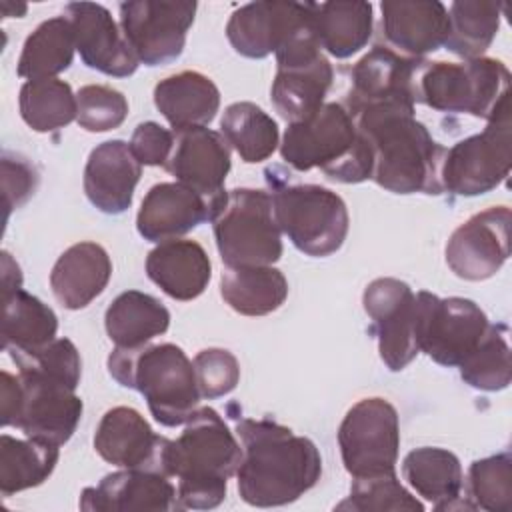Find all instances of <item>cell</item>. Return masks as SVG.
I'll return each mask as SVG.
<instances>
[{
	"label": "cell",
	"instance_id": "obj_17",
	"mask_svg": "<svg viewBox=\"0 0 512 512\" xmlns=\"http://www.w3.org/2000/svg\"><path fill=\"white\" fill-rule=\"evenodd\" d=\"M314 2H250L236 8L226 24L232 48L246 58H266L312 24Z\"/></svg>",
	"mask_w": 512,
	"mask_h": 512
},
{
	"label": "cell",
	"instance_id": "obj_4",
	"mask_svg": "<svg viewBox=\"0 0 512 512\" xmlns=\"http://www.w3.org/2000/svg\"><path fill=\"white\" fill-rule=\"evenodd\" d=\"M108 372L124 388L138 390L154 420L166 428L186 424L200 408L194 362L172 344L118 348L108 354Z\"/></svg>",
	"mask_w": 512,
	"mask_h": 512
},
{
	"label": "cell",
	"instance_id": "obj_39",
	"mask_svg": "<svg viewBox=\"0 0 512 512\" xmlns=\"http://www.w3.org/2000/svg\"><path fill=\"white\" fill-rule=\"evenodd\" d=\"M460 378L482 392H498L510 384V344L508 326L490 324L478 346L462 360Z\"/></svg>",
	"mask_w": 512,
	"mask_h": 512
},
{
	"label": "cell",
	"instance_id": "obj_35",
	"mask_svg": "<svg viewBox=\"0 0 512 512\" xmlns=\"http://www.w3.org/2000/svg\"><path fill=\"white\" fill-rule=\"evenodd\" d=\"M60 446L32 438L20 440L10 434L0 436V494L4 498L40 486L54 472Z\"/></svg>",
	"mask_w": 512,
	"mask_h": 512
},
{
	"label": "cell",
	"instance_id": "obj_22",
	"mask_svg": "<svg viewBox=\"0 0 512 512\" xmlns=\"http://www.w3.org/2000/svg\"><path fill=\"white\" fill-rule=\"evenodd\" d=\"M166 436L152 430L146 418L130 406L104 412L94 434V448L102 460L118 468L160 472Z\"/></svg>",
	"mask_w": 512,
	"mask_h": 512
},
{
	"label": "cell",
	"instance_id": "obj_48",
	"mask_svg": "<svg viewBox=\"0 0 512 512\" xmlns=\"http://www.w3.org/2000/svg\"><path fill=\"white\" fill-rule=\"evenodd\" d=\"M22 288V272L18 262L4 250L2 252V296Z\"/></svg>",
	"mask_w": 512,
	"mask_h": 512
},
{
	"label": "cell",
	"instance_id": "obj_21",
	"mask_svg": "<svg viewBox=\"0 0 512 512\" xmlns=\"http://www.w3.org/2000/svg\"><path fill=\"white\" fill-rule=\"evenodd\" d=\"M174 146L166 162L176 182L192 188L206 200H214L224 192V182L230 172V146L224 136L206 126L172 130Z\"/></svg>",
	"mask_w": 512,
	"mask_h": 512
},
{
	"label": "cell",
	"instance_id": "obj_31",
	"mask_svg": "<svg viewBox=\"0 0 512 512\" xmlns=\"http://www.w3.org/2000/svg\"><path fill=\"white\" fill-rule=\"evenodd\" d=\"M312 20L320 48L340 60L360 52L374 32V8L362 0L314 2Z\"/></svg>",
	"mask_w": 512,
	"mask_h": 512
},
{
	"label": "cell",
	"instance_id": "obj_26",
	"mask_svg": "<svg viewBox=\"0 0 512 512\" xmlns=\"http://www.w3.org/2000/svg\"><path fill=\"white\" fill-rule=\"evenodd\" d=\"M146 274L164 294L188 302L206 290L212 276V262L196 240L174 238L156 244L148 252Z\"/></svg>",
	"mask_w": 512,
	"mask_h": 512
},
{
	"label": "cell",
	"instance_id": "obj_1",
	"mask_svg": "<svg viewBox=\"0 0 512 512\" xmlns=\"http://www.w3.org/2000/svg\"><path fill=\"white\" fill-rule=\"evenodd\" d=\"M242 460L236 470L240 498L258 508L296 502L322 476L316 444L268 418H238Z\"/></svg>",
	"mask_w": 512,
	"mask_h": 512
},
{
	"label": "cell",
	"instance_id": "obj_20",
	"mask_svg": "<svg viewBox=\"0 0 512 512\" xmlns=\"http://www.w3.org/2000/svg\"><path fill=\"white\" fill-rule=\"evenodd\" d=\"M84 512H172L182 510L176 486L168 476L122 468L106 474L96 486H88L78 502Z\"/></svg>",
	"mask_w": 512,
	"mask_h": 512
},
{
	"label": "cell",
	"instance_id": "obj_9",
	"mask_svg": "<svg viewBox=\"0 0 512 512\" xmlns=\"http://www.w3.org/2000/svg\"><path fill=\"white\" fill-rule=\"evenodd\" d=\"M512 168L510 104L488 126L444 152L442 190L454 196H480L498 188Z\"/></svg>",
	"mask_w": 512,
	"mask_h": 512
},
{
	"label": "cell",
	"instance_id": "obj_5",
	"mask_svg": "<svg viewBox=\"0 0 512 512\" xmlns=\"http://www.w3.org/2000/svg\"><path fill=\"white\" fill-rule=\"evenodd\" d=\"M282 160L298 172L320 168L330 180L358 184L372 174V152L344 104L324 106L302 122L288 124L280 142Z\"/></svg>",
	"mask_w": 512,
	"mask_h": 512
},
{
	"label": "cell",
	"instance_id": "obj_46",
	"mask_svg": "<svg viewBox=\"0 0 512 512\" xmlns=\"http://www.w3.org/2000/svg\"><path fill=\"white\" fill-rule=\"evenodd\" d=\"M130 150L142 166H166L174 146V132L158 122H140L130 136Z\"/></svg>",
	"mask_w": 512,
	"mask_h": 512
},
{
	"label": "cell",
	"instance_id": "obj_19",
	"mask_svg": "<svg viewBox=\"0 0 512 512\" xmlns=\"http://www.w3.org/2000/svg\"><path fill=\"white\" fill-rule=\"evenodd\" d=\"M82 62L106 76L126 78L136 72L138 58L126 42L110 10L96 2H70L64 8Z\"/></svg>",
	"mask_w": 512,
	"mask_h": 512
},
{
	"label": "cell",
	"instance_id": "obj_12",
	"mask_svg": "<svg viewBox=\"0 0 512 512\" xmlns=\"http://www.w3.org/2000/svg\"><path fill=\"white\" fill-rule=\"evenodd\" d=\"M338 446L352 478L396 472L400 424L396 408L380 396L352 404L338 428Z\"/></svg>",
	"mask_w": 512,
	"mask_h": 512
},
{
	"label": "cell",
	"instance_id": "obj_47",
	"mask_svg": "<svg viewBox=\"0 0 512 512\" xmlns=\"http://www.w3.org/2000/svg\"><path fill=\"white\" fill-rule=\"evenodd\" d=\"M20 398H22V388H20V378L12 376L10 372L0 374V420L2 426H14L18 408H20Z\"/></svg>",
	"mask_w": 512,
	"mask_h": 512
},
{
	"label": "cell",
	"instance_id": "obj_28",
	"mask_svg": "<svg viewBox=\"0 0 512 512\" xmlns=\"http://www.w3.org/2000/svg\"><path fill=\"white\" fill-rule=\"evenodd\" d=\"M402 476L408 486L436 510H474L472 502L462 500L464 474L454 452L438 446H420L402 460Z\"/></svg>",
	"mask_w": 512,
	"mask_h": 512
},
{
	"label": "cell",
	"instance_id": "obj_8",
	"mask_svg": "<svg viewBox=\"0 0 512 512\" xmlns=\"http://www.w3.org/2000/svg\"><path fill=\"white\" fill-rule=\"evenodd\" d=\"M268 184L276 224L302 254L324 258L342 248L350 218L336 192L318 184H286L270 174Z\"/></svg>",
	"mask_w": 512,
	"mask_h": 512
},
{
	"label": "cell",
	"instance_id": "obj_33",
	"mask_svg": "<svg viewBox=\"0 0 512 512\" xmlns=\"http://www.w3.org/2000/svg\"><path fill=\"white\" fill-rule=\"evenodd\" d=\"M224 302L242 316H266L288 296V280L274 266L226 268L220 278Z\"/></svg>",
	"mask_w": 512,
	"mask_h": 512
},
{
	"label": "cell",
	"instance_id": "obj_36",
	"mask_svg": "<svg viewBox=\"0 0 512 512\" xmlns=\"http://www.w3.org/2000/svg\"><path fill=\"white\" fill-rule=\"evenodd\" d=\"M220 134L246 164L268 160L280 146L276 120L254 102H234L220 118Z\"/></svg>",
	"mask_w": 512,
	"mask_h": 512
},
{
	"label": "cell",
	"instance_id": "obj_25",
	"mask_svg": "<svg viewBox=\"0 0 512 512\" xmlns=\"http://www.w3.org/2000/svg\"><path fill=\"white\" fill-rule=\"evenodd\" d=\"M142 164L124 140L98 144L84 168V192L94 208L104 214H122L130 208Z\"/></svg>",
	"mask_w": 512,
	"mask_h": 512
},
{
	"label": "cell",
	"instance_id": "obj_15",
	"mask_svg": "<svg viewBox=\"0 0 512 512\" xmlns=\"http://www.w3.org/2000/svg\"><path fill=\"white\" fill-rule=\"evenodd\" d=\"M22 398L14 428L26 438L62 446L76 432L84 404L76 390L34 370H18Z\"/></svg>",
	"mask_w": 512,
	"mask_h": 512
},
{
	"label": "cell",
	"instance_id": "obj_27",
	"mask_svg": "<svg viewBox=\"0 0 512 512\" xmlns=\"http://www.w3.org/2000/svg\"><path fill=\"white\" fill-rule=\"evenodd\" d=\"M112 276V260L96 242H78L66 248L52 266L50 288L68 310L86 308L98 298Z\"/></svg>",
	"mask_w": 512,
	"mask_h": 512
},
{
	"label": "cell",
	"instance_id": "obj_40",
	"mask_svg": "<svg viewBox=\"0 0 512 512\" xmlns=\"http://www.w3.org/2000/svg\"><path fill=\"white\" fill-rule=\"evenodd\" d=\"M336 510L350 512H386V510H410L422 512L424 504L406 490L396 472H386L378 476L352 478L350 494L336 504Z\"/></svg>",
	"mask_w": 512,
	"mask_h": 512
},
{
	"label": "cell",
	"instance_id": "obj_14",
	"mask_svg": "<svg viewBox=\"0 0 512 512\" xmlns=\"http://www.w3.org/2000/svg\"><path fill=\"white\" fill-rule=\"evenodd\" d=\"M362 306L372 322L380 360L392 372L404 370L420 352L414 334L416 294L406 282L384 276L366 286Z\"/></svg>",
	"mask_w": 512,
	"mask_h": 512
},
{
	"label": "cell",
	"instance_id": "obj_11",
	"mask_svg": "<svg viewBox=\"0 0 512 512\" xmlns=\"http://www.w3.org/2000/svg\"><path fill=\"white\" fill-rule=\"evenodd\" d=\"M488 326V316L470 298H440L428 290L416 294V344L420 352L440 366H460L478 346Z\"/></svg>",
	"mask_w": 512,
	"mask_h": 512
},
{
	"label": "cell",
	"instance_id": "obj_24",
	"mask_svg": "<svg viewBox=\"0 0 512 512\" xmlns=\"http://www.w3.org/2000/svg\"><path fill=\"white\" fill-rule=\"evenodd\" d=\"M382 10V36L394 52L424 58L446 42L448 8L438 0H386Z\"/></svg>",
	"mask_w": 512,
	"mask_h": 512
},
{
	"label": "cell",
	"instance_id": "obj_32",
	"mask_svg": "<svg viewBox=\"0 0 512 512\" xmlns=\"http://www.w3.org/2000/svg\"><path fill=\"white\" fill-rule=\"evenodd\" d=\"M168 326V308L158 298L140 290L118 294L104 314L106 334L118 348L146 346L164 334Z\"/></svg>",
	"mask_w": 512,
	"mask_h": 512
},
{
	"label": "cell",
	"instance_id": "obj_43",
	"mask_svg": "<svg viewBox=\"0 0 512 512\" xmlns=\"http://www.w3.org/2000/svg\"><path fill=\"white\" fill-rule=\"evenodd\" d=\"M18 370H34L40 372L72 390L78 388L82 376V360L80 352L68 338H54L44 348L34 352L32 356L14 360Z\"/></svg>",
	"mask_w": 512,
	"mask_h": 512
},
{
	"label": "cell",
	"instance_id": "obj_37",
	"mask_svg": "<svg viewBox=\"0 0 512 512\" xmlns=\"http://www.w3.org/2000/svg\"><path fill=\"white\" fill-rule=\"evenodd\" d=\"M504 4L488 0H456L448 10L446 50L464 58H480L498 34Z\"/></svg>",
	"mask_w": 512,
	"mask_h": 512
},
{
	"label": "cell",
	"instance_id": "obj_3",
	"mask_svg": "<svg viewBox=\"0 0 512 512\" xmlns=\"http://www.w3.org/2000/svg\"><path fill=\"white\" fill-rule=\"evenodd\" d=\"M242 446L236 432L210 406H200L176 440H166L160 472L176 478L178 502L190 510H212L226 498L228 478L236 476Z\"/></svg>",
	"mask_w": 512,
	"mask_h": 512
},
{
	"label": "cell",
	"instance_id": "obj_42",
	"mask_svg": "<svg viewBox=\"0 0 512 512\" xmlns=\"http://www.w3.org/2000/svg\"><path fill=\"white\" fill-rule=\"evenodd\" d=\"M76 122L86 132H108L128 116L126 96L106 84H86L76 92Z\"/></svg>",
	"mask_w": 512,
	"mask_h": 512
},
{
	"label": "cell",
	"instance_id": "obj_7",
	"mask_svg": "<svg viewBox=\"0 0 512 512\" xmlns=\"http://www.w3.org/2000/svg\"><path fill=\"white\" fill-rule=\"evenodd\" d=\"M212 230L226 268L272 266L282 256L270 192L260 188L224 190L212 202Z\"/></svg>",
	"mask_w": 512,
	"mask_h": 512
},
{
	"label": "cell",
	"instance_id": "obj_45",
	"mask_svg": "<svg viewBox=\"0 0 512 512\" xmlns=\"http://www.w3.org/2000/svg\"><path fill=\"white\" fill-rule=\"evenodd\" d=\"M40 182V174L32 162L18 154H2V190H4V208L6 218L14 208H20L34 196Z\"/></svg>",
	"mask_w": 512,
	"mask_h": 512
},
{
	"label": "cell",
	"instance_id": "obj_6",
	"mask_svg": "<svg viewBox=\"0 0 512 512\" xmlns=\"http://www.w3.org/2000/svg\"><path fill=\"white\" fill-rule=\"evenodd\" d=\"M510 70L502 60L480 56L464 62L420 60L416 104L438 112L470 114L490 122L510 104Z\"/></svg>",
	"mask_w": 512,
	"mask_h": 512
},
{
	"label": "cell",
	"instance_id": "obj_34",
	"mask_svg": "<svg viewBox=\"0 0 512 512\" xmlns=\"http://www.w3.org/2000/svg\"><path fill=\"white\" fill-rule=\"evenodd\" d=\"M76 52L72 24L66 16H54L34 28L24 40L16 72L26 80H48L68 70Z\"/></svg>",
	"mask_w": 512,
	"mask_h": 512
},
{
	"label": "cell",
	"instance_id": "obj_10",
	"mask_svg": "<svg viewBox=\"0 0 512 512\" xmlns=\"http://www.w3.org/2000/svg\"><path fill=\"white\" fill-rule=\"evenodd\" d=\"M274 56L276 76L270 100L288 124L302 122L324 106L334 78L332 64L316 40L314 20Z\"/></svg>",
	"mask_w": 512,
	"mask_h": 512
},
{
	"label": "cell",
	"instance_id": "obj_30",
	"mask_svg": "<svg viewBox=\"0 0 512 512\" xmlns=\"http://www.w3.org/2000/svg\"><path fill=\"white\" fill-rule=\"evenodd\" d=\"M54 310L24 288L2 296V350L12 360L32 356L56 338Z\"/></svg>",
	"mask_w": 512,
	"mask_h": 512
},
{
	"label": "cell",
	"instance_id": "obj_2",
	"mask_svg": "<svg viewBox=\"0 0 512 512\" xmlns=\"http://www.w3.org/2000/svg\"><path fill=\"white\" fill-rule=\"evenodd\" d=\"M372 152V174L380 188L394 194H442V160L446 148L400 104L368 106L352 114Z\"/></svg>",
	"mask_w": 512,
	"mask_h": 512
},
{
	"label": "cell",
	"instance_id": "obj_44",
	"mask_svg": "<svg viewBox=\"0 0 512 512\" xmlns=\"http://www.w3.org/2000/svg\"><path fill=\"white\" fill-rule=\"evenodd\" d=\"M194 372L202 398L230 394L240 380V364L226 348H204L194 356Z\"/></svg>",
	"mask_w": 512,
	"mask_h": 512
},
{
	"label": "cell",
	"instance_id": "obj_23",
	"mask_svg": "<svg viewBox=\"0 0 512 512\" xmlns=\"http://www.w3.org/2000/svg\"><path fill=\"white\" fill-rule=\"evenodd\" d=\"M212 202L180 182H158L140 204L136 230L156 244L182 238L202 222H210Z\"/></svg>",
	"mask_w": 512,
	"mask_h": 512
},
{
	"label": "cell",
	"instance_id": "obj_38",
	"mask_svg": "<svg viewBox=\"0 0 512 512\" xmlns=\"http://www.w3.org/2000/svg\"><path fill=\"white\" fill-rule=\"evenodd\" d=\"M22 120L34 132H54L76 120L78 104L70 84L60 78L26 80L18 94Z\"/></svg>",
	"mask_w": 512,
	"mask_h": 512
},
{
	"label": "cell",
	"instance_id": "obj_29",
	"mask_svg": "<svg viewBox=\"0 0 512 512\" xmlns=\"http://www.w3.org/2000/svg\"><path fill=\"white\" fill-rule=\"evenodd\" d=\"M154 106L172 130L208 126L220 108V90L206 74L182 70L154 86Z\"/></svg>",
	"mask_w": 512,
	"mask_h": 512
},
{
	"label": "cell",
	"instance_id": "obj_16",
	"mask_svg": "<svg viewBox=\"0 0 512 512\" xmlns=\"http://www.w3.org/2000/svg\"><path fill=\"white\" fill-rule=\"evenodd\" d=\"M508 206H490L462 222L448 238L446 264L462 280L492 278L510 256Z\"/></svg>",
	"mask_w": 512,
	"mask_h": 512
},
{
	"label": "cell",
	"instance_id": "obj_41",
	"mask_svg": "<svg viewBox=\"0 0 512 512\" xmlns=\"http://www.w3.org/2000/svg\"><path fill=\"white\" fill-rule=\"evenodd\" d=\"M468 498L486 512L512 510V456L500 452L474 460L468 468Z\"/></svg>",
	"mask_w": 512,
	"mask_h": 512
},
{
	"label": "cell",
	"instance_id": "obj_13",
	"mask_svg": "<svg viewBox=\"0 0 512 512\" xmlns=\"http://www.w3.org/2000/svg\"><path fill=\"white\" fill-rule=\"evenodd\" d=\"M190 0H128L120 4V28L144 66L174 62L186 46L196 16Z\"/></svg>",
	"mask_w": 512,
	"mask_h": 512
},
{
	"label": "cell",
	"instance_id": "obj_18",
	"mask_svg": "<svg viewBox=\"0 0 512 512\" xmlns=\"http://www.w3.org/2000/svg\"><path fill=\"white\" fill-rule=\"evenodd\" d=\"M422 58H408L388 46H374L350 72L346 110L356 114L368 106H416V70Z\"/></svg>",
	"mask_w": 512,
	"mask_h": 512
}]
</instances>
